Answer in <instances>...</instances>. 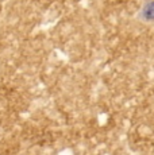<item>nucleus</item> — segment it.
<instances>
[{
    "mask_svg": "<svg viewBox=\"0 0 154 155\" xmlns=\"http://www.w3.org/2000/svg\"><path fill=\"white\" fill-rule=\"evenodd\" d=\"M135 19L143 24L154 23V0H143L138 12L135 14Z\"/></svg>",
    "mask_w": 154,
    "mask_h": 155,
    "instance_id": "obj_1",
    "label": "nucleus"
}]
</instances>
